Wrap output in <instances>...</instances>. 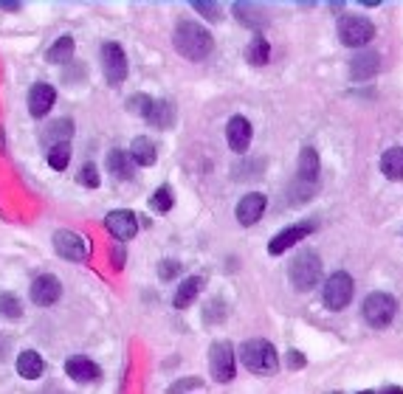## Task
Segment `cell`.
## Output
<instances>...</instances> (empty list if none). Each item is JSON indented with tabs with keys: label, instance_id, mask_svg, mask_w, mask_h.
I'll return each instance as SVG.
<instances>
[{
	"label": "cell",
	"instance_id": "29",
	"mask_svg": "<svg viewBox=\"0 0 403 394\" xmlns=\"http://www.w3.org/2000/svg\"><path fill=\"white\" fill-rule=\"evenodd\" d=\"M172 191H169V186H161V189H155L152 191V197H150V209L152 212H158V215H166L169 209H172Z\"/></svg>",
	"mask_w": 403,
	"mask_h": 394
},
{
	"label": "cell",
	"instance_id": "34",
	"mask_svg": "<svg viewBox=\"0 0 403 394\" xmlns=\"http://www.w3.org/2000/svg\"><path fill=\"white\" fill-rule=\"evenodd\" d=\"M150 96H144V93H138V96H133L130 102H127V110H133V113H138V116H147V110H150Z\"/></svg>",
	"mask_w": 403,
	"mask_h": 394
},
{
	"label": "cell",
	"instance_id": "18",
	"mask_svg": "<svg viewBox=\"0 0 403 394\" xmlns=\"http://www.w3.org/2000/svg\"><path fill=\"white\" fill-rule=\"evenodd\" d=\"M65 372H68V377L77 380V383H91V380H96V377L102 374L99 366H96L91 358H85V355L68 358V360H65Z\"/></svg>",
	"mask_w": 403,
	"mask_h": 394
},
{
	"label": "cell",
	"instance_id": "40",
	"mask_svg": "<svg viewBox=\"0 0 403 394\" xmlns=\"http://www.w3.org/2000/svg\"><path fill=\"white\" fill-rule=\"evenodd\" d=\"M358 394H375V391H358Z\"/></svg>",
	"mask_w": 403,
	"mask_h": 394
},
{
	"label": "cell",
	"instance_id": "5",
	"mask_svg": "<svg viewBox=\"0 0 403 394\" xmlns=\"http://www.w3.org/2000/svg\"><path fill=\"white\" fill-rule=\"evenodd\" d=\"M395 313H397V301H395V296H389V293H369L366 299H364V304H361V315H364V321L369 324V327H375V330H381V327H389L392 324V318H395Z\"/></svg>",
	"mask_w": 403,
	"mask_h": 394
},
{
	"label": "cell",
	"instance_id": "8",
	"mask_svg": "<svg viewBox=\"0 0 403 394\" xmlns=\"http://www.w3.org/2000/svg\"><path fill=\"white\" fill-rule=\"evenodd\" d=\"M209 369H212V377L218 383H229L237 372L234 366V349L229 341H215L212 349H209Z\"/></svg>",
	"mask_w": 403,
	"mask_h": 394
},
{
	"label": "cell",
	"instance_id": "21",
	"mask_svg": "<svg viewBox=\"0 0 403 394\" xmlns=\"http://www.w3.org/2000/svg\"><path fill=\"white\" fill-rule=\"evenodd\" d=\"M234 18L249 29H263L268 23V12L257 4H234Z\"/></svg>",
	"mask_w": 403,
	"mask_h": 394
},
{
	"label": "cell",
	"instance_id": "13",
	"mask_svg": "<svg viewBox=\"0 0 403 394\" xmlns=\"http://www.w3.org/2000/svg\"><path fill=\"white\" fill-rule=\"evenodd\" d=\"M60 296H62V285H60L57 276L46 273V276L34 279V285H32V301L37 307H51V304H57Z\"/></svg>",
	"mask_w": 403,
	"mask_h": 394
},
{
	"label": "cell",
	"instance_id": "31",
	"mask_svg": "<svg viewBox=\"0 0 403 394\" xmlns=\"http://www.w3.org/2000/svg\"><path fill=\"white\" fill-rule=\"evenodd\" d=\"M46 158H48V163H51L54 169H65L68 161H71V144H57V147H51V149L46 152Z\"/></svg>",
	"mask_w": 403,
	"mask_h": 394
},
{
	"label": "cell",
	"instance_id": "1",
	"mask_svg": "<svg viewBox=\"0 0 403 394\" xmlns=\"http://www.w3.org/2000/svg\"><path fill=\"white\" fill-rule=\"evenodd\" d=\"M172 46L180 57H186L192 62H204L215 51V37L206 26H200L194 20H180L172 32Z\"/></svg>",
	"mask_w": 403,
	"mask_h": 394
},
{
	"label": "cell",
	"instance_id": "32",
	"mask_svg": "<svg viewBox=\"0 0 403 394\" xmlns=\"http://www.w3.org/2000/svg\"><path fill=\"white\" fill-rule=\"evenodd\" d=\"M192 6H194V12H197V15H204L209 23H218V20L223 18V12H220V6H218V4H204V0H194Z\"/></svg>",
	"mask_w": 403,
	"mask_h": 394
},
{
	"label": "cell",
	"instance_id": "28",
	"mask_svg": "<svg viewBox=\"0 0 403 394\" xmlns=\"http://www.w3.org/2000/svg\"><path fill=\"white\" fill-rule=\"evenodd\" d=\"M268 57H271V46H268L265 37H257V40L249 46V51H246V60H249L251 65H265Z\"/></svg>",
	"mask_w": 403,
	"mask_h": 394
},
{
	"label": "cell",
	"instance_id": "24",
	"mask_svg": "<svg viewBox=\"0 0 403 394\" xmlns=\"http://www.w3.org/2000/svg\"><path fill=\"white\" fill-rule=\"evenodd\" d=\"M43 358L34 352V349H26V352H20L18 355V374L20 377H26V380H37L40 374H43Z\"/></svg>",
	"mask_w": 403,
	"mask_h": 394
},
{
	"label": "cell",
	"instance_id": "3",
	"mask_svg": "<svg viewBox=\"0 0 403 394\" xmlns=\"http://www.w3.org/2000/svg\"><path fill=\"white\" fill-rule=\"evenodd\" d=\"M240 360H243L246 369L254 372V374H274V372L279 369L277 349H274V344L265 341V338L243 341V346H240Z\"/></svg>",
	"mask_w": 403,
	"mask_h": 394
},
{
	"label": "cell",
	"instance_id": "17",
	"mask_svg": "<svg viewBox=\"0 0 403 394\" xmlns=\"http://www.w3.org/2000/svg\"><path fill=\"white\" fill-rule=\"evenodd\" d=\"M226 141L234 152H246L251 147V124L246 116H234L226 127Z\"/></svg>",
	"mask_w": 403,
	"mask_h": 394
},
{
	"label": "cell",
	"instance_id": "36",
	"mask_svg": "<svg viewBox=\"0 0 403 394\" xmlns=\"http://www.w3.org/2000/svg\"><path fill=\"white\" fill-rule=\"evenodd\" d=\"M178 271H180V265H178L175 259H164V262L158 265V273H161V279H172Z\"/></svg>",
	"mask_w": 403,
	"mask_h": 394
},
{
	"label": "cell",
	"instance_id": "10",
	"mask_svg": "<svg viewBox=\"0 0 403 394\" xmlns=\"http://www.w3.org/2000/svg\"><path fill=\"white\" fill-rule=\"evenodd\" d=\"M313 229H316V223H310V220L296 223V226H288L285 231H279V234H277V237L268 243V254H271V257L285 254L288 248H293L296 243H302L308 234H313Z\"/></svg>",
	"mask_w": 403,
	"mask_h": 394
},
{
	"label": "cell",
	"instance_id": "15",
	"mask_svg": "<svg viewBox=\"0 0 403 394\" xmlns=\"http://www.w3.org/2000/svg\"><path fill=\"white\" fill-rule=\"evenodd\" d=\"M263 215H265V194H260V191L246 194L237 203V223L240 226H254Z\"/></svg>",
	"mask_w": 403,
	"mask_h": 394
},
{
	"label": "cell",
	"instance_id": "33",
	"mask_svg": "<svg viewBox=\"0 0 403 394\" xmlns=\"http://www.w3.org/2000/svg\"><path fill=\"white\" fill-rule=\"evenodd\" d=\"M79 183H82V186H88V189H96V186H99V172H96V166H93V163H85V166H82V172H79Z\"/></svg>",
	"mask_w": 403,
	"mask_h": 394
},
{
	"label": "cell",
	"instance_id": "16",
	"mask_svg": "<svg viewBox=\"0 0 403 394\" xmlns=\"http://www.w3.org/2000/svg\"><path fill=\"white\" fill-rule=\"evenodd\" d=\"M378 68H381V54L372 51V48H364V51H358V54L350 60V74H352V79H369V76L378 74Z\"/></svg>",
	"mask_w": 403,
	"mask_h": 394
},
{
	"label": "cell",
	"instance_id": "12",
	"mask_svg": "<svg viewBox=\"0 0 403 394\" xmlns=\"http://www.w3.org/2000/svg\"><path fill=\"white\" fill-rule=\"evenodd\" d=\"M105 226H107V231H110L116 240H121V243H127V240H133V237L138 234V220H136V215L127 212V209L110 212V215L105 217Z\"/></svg>",
	"mask_w": 403,
	"mask_h": 394
},
{
	"label": "cell",
	"instance_id": "9",
	"mask_svg": "<svg viewBox=\"0 0 403 394\" xmlns=\"http://www.w3.org/2000/svg\"><path fill=\"white\" fill-rule=\"evenodd\" d=\"M102 71H105V79L110 85H121L127 79V57H124L119 43L102 46Z\"/></svg>",
	"mask_w": 403,
	"mask_h": 394
},
{
	"label": "cell",
	"instance_id": "35",
	"mask_svg": "<svg viewBox=\"0 0 403 394\" xmlns=\"http://www.w3.org/2000/svg\"><path fill=\"white\" fill-rule=\"evenodd\" d=\"M200 386V380L197 377H186V380H178V383H172V388L166 391V394H183V391H189V388H197Z\"/></svg>",
	"mask_w": 403,
	"mask_h": 394
},
{
	"label": "cell",
	"instance_id": "11",
	"mask_svg": "<svg viewBox=\"0 0 403 394\" xmlns=\"http://www.w3.org/2000/svg\"><path fill=\"white\" fill-rule=\"evenodd\" d=\"M54 248L60 251L62 259H71V262H82V259L88 257L85 240H82L77 231H68V229H62V231L54 234Z\"/></svg>",
	"mask_w": 403,
	"mask_h": 394
},
{
	"label": "cell",
	"instance_id": "14",
	"mask_svg": "<svg viewBox=\"0 0 403 394\" xmlns=\"http://www.w3.org/2000/svg\"><path fill=\"white\" fill-rule=\"evenodd\" d=\"M54 102H57V90L51 85H46V82L32 85V90H29V113L34 118L48 116V110L54 107Z\"/></svg>",
	"mask_w": 403,
	"mask_h": 394
},
{
	"label": "cell",
	"instance_id": "26",
	"mask_svg": "<svg viewBox=\"0 0 403 394\" xmlns=\"http://www.w3.org/2000/svg\"><path fill=\"white\" fill-rule=\"evenodd\" d=\"M130 158H133V163H141V166H152V163H155V158H158V152H155V144H152L150 138L138 135V138L133 141V147H130Z\"/></svg>",
	"mask_w": 403,
	"mask_h": 394
},
{
	"label": "cell",
	"instance_id": "23",
	"mask_svg": "<svg viewBox=\"0 0 403 394\" xmlns=\"http://www.w3.org/2000/svg\"><path fill=\"white\" fill-rule=\"evenodd\" d=\"M206 287V279L204 276H189V279H183V285L178 287V293H175V299H172V304L178 307V310H183V307H189L194 299H197V293Z\"/></svg>",
	"mask_w": 403,
	"mask_h": 394
},
{
	"label": "cell",
	"instance_id": "30",
	"mask_svg": "<svg viewBox=\"0 0 403 394\" xmlns=\"http://www.w3.org/2000/svg\"><path fill=\"white\" fill-rule=\"evenodd\" d=\"M0 315H4V318H12V321H18V318L23 315L20 299H18V296H12V293H4V296H0Z\"/></svg>",
	"mask_w": 403,
	"mask_h": 394
},
{
	"label": "cell",
	"instance_id": "6",
	"mask_svg": "<svg viewBox=\"0 0 403 394\" xmlns=\"http://www.w3.org/2000/svg\"><path fill=\"white\" fill-rule=\"evenodd\" d=\"M375 37V26L361 15H347L338 20V40L347 48H364Z\"/></svg>",
	"mask_w": 403,
	"mask_h": 394
},
{
	"label": "cell",
	"instance_id": "2",
	"mask_svg": "<svg viewBox=\"0 0 403 394\" xmlns=\"http://www.w3.org/2000/svg\"><path fill=\"white\" fill-rule=\"evenodd\" d=\"M319 189V152L313 147H305L299 152V166H296V180L291 186V201L305 203Z\"/></svg>",
	"mask_w": 403,
	"mask_h": 394
},
{
	"label": "cell",
	"instance_id": "7",
	"mask_svg": "<svg viewBox=\"0 0 403 394\" xmlns=\"http://www.w3.org/2000/svg\"><path fill=\"white\" fill-rule=\"evenodd\" d=\"M322 301H324L327 310H344V307L352 301V279H350V273H344V271L333 273V276L324 282Z\"/></svg>",
	"mask_w": 403,
	"mask_h": 394
},
{
	"label": "cell",
	"instance_id": "37",
	"mask_svg": "<svg viewBox=\"0 0 403 394\" xmlns=\"http://www.w3.org/2000/svg\"><path fill=\"white\" fill-rule=\"evenodd\" d=\"M285 360H288V366H291V369H305V363H308V360H305V355H302V352H296V349H291Z\"/></svg>",
	"mask_w": 403,
	"mask_h": 394
},
{
	"label": "cell",
	"instance_id": "38",
	"mask_svg": "<svg viewBox=\"0 0 403 394\" xmlns=\"http://www.w3.org/2000/svg\"><path fill=\"white\" fill-rule=\"evenodd\" d=\"M110 257H113V265H116V268H124V248H121V245H116Z\"/></svg>",
	"mask_w": 403,
	"mask_h": 394
},
{
	"label": "cell",
	"instance_id": "20",
	"mask_svg": "<svg viewBox=\"0 0 403 394\" xmlns=\"http://www.w3.org/2000/svg\"><path fill=\"white\" fill-rule=\"evenodd\" d=\"M144 118H147L152 127L166 130V127H172V121H175V107H172V102H166V99H152Z\"/></svg>",
	"mask_w": 403,
	"mask_h": 394
},
{
	"label": "cell",
	"instance_id": "25",
	"mask_svg": "<svg viewBox=\"0 0 403 394\" xmlns=\"http://www.w3.org/2000/svg\"><path fill=\"white\" fill-rule=\"evenodd\" d=\"M381 172L389 180H400L403 177V147H392L381 155Z\"/></svg>",
	"mask_w": 403,
	"mask_h": 394
},
{
	"label": "cell",
	"instance_id": "4",
	"mask_svg": "<svg viewBox=\"0 0 403 394\" xmlns=\"http://www.w3.org/2000/svg\"><path fill=\"white\" fill-rule=\"evenodd\" d=\"M288 273H291V285L299 290V293H308L319 285L322 279V259L316 251H302L291 259L288 265Z\"/></svg>",
	"mask_w": 403,
	"mask_h": 394
},
{
	"label": "cell",
	"instance_id": "27",
	"mask_svg": "<svg viewBox=\"0 0 403 394\" xmlns=\"http://www.w3.org/2000/svg\"><path fill=\"white\" fill-rule=\"evenodd\" d=\"M71 57H74V37H60V40L48 48V54H46V60L54 62V65H62V62H68Z\"/></svg>",
	"mask_w": 403,
	"mask_h": 394
},
{
	"label": "cell",
	"instance_id": "19",
	"mask_svg": "<svg viewBox=\"0 0 403 394\" xmlns=\"http://www.w3.org/2000/svg\"><path fill=\"white\" fill-rule=\"evenodd\" d=\"M43 135V144L51 149L57 144H71L68 138L74 135V121L71 118H57V121H48V127L40 133Z\"/></svg>",
	"mask_w": 403,
	"mask_h": 394
},
{
	"label": "cell",
	"instance_id": "22",
	"mask_svg": "<svg viewBox=\"0 0 403 394\" xmlns=\"http://www.w3.org/2000/svg\"><path fill=\"white\" fill-rule=\"evenodd\" d=\"M133 169H136V163H133V158H130L124 149H110V152H107V172H110L116 180H130V177H133Z\"/></svg>",
	"mask_w": 403,
	"mask_h": 394
},
{
	"label": "cell",
	"instance_id": "39",
	"mask_svg": "<svg viewBox=\"0 0 403 394\" xmlns=\"http://www.w3.org/2000/svg\"><path fill=\"white\" fill-rule=\"evenodd\" d=\"M378 394H403V388H400V386H386V388H381Z\"/></svg>",
	"mask_w": 403,
	"mask_h": 394
}]
</instances>
